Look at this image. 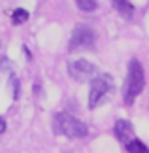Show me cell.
Instances as JSON below:
<instances>
[{
  "label": "cell",
  "instance_id": "cell-9",
  "mask_svg": "<svg viewBox=\"0 0 149 153\" xmlns=\"http://www.w3.org/2000/svg\"><path fill=\"white\" fill-rule=\"evenodd\" d=\"M27 19H28V11L27 10L17 8V10L11 11V23H13V25H23Z\"/></svg>",
  "mask_w": 149,
  "mask_h": 153
},
{
  "label": "cell",
  "instance_id": "cell-10",
  "mask_svg": "<svg viewBox=\"0 0 149 153\" xmlns=\"http://www.w3.org/2000/svg\"><path fill=\"white\" fill-rule=\"evenodd\" d=\"M77 8L81 11H93L96 10V0H76Z\"/></svg>",
  "mask_w": 149,
  "mask_h": 153
},
{
  "label": "cell",
  "instance_id": "cell-6",
  "mask_svg": "<svg viewBox=\"0 0 149 153\" xmlns=\"http://www.w3.org/2000/svg\"><path fill=\"white\" fill-rule=\"evenodd\" d=\"M113 132H115V136H117L119 142L128 144L130 140H132L134 128H132V125H130V121H127V119H119V121L115 123V127H113Z\"/></svg>",
  "mask_w": 149,
  "mask_h": 153
},
{
  "label": "cell",
  "instance_id": "cell-2",
  "mask_svg": "<svg viewBox=\"0 0 149 153\" xmlns=\"http://www.w3.org/2000/svg\"><path fill=\"white\" fill-rule=\"evenodd\" d=\"M53 128L57 134H64L68 138H83L89 132L85 123H81L70 114H57L53 119Z\"/></svg>",
  "mask_w": 149,
  "mask_h": 153
},
{
  "label": "cell",
  "instance_id": "cell-8",
  "mask_svg": "<svg viewBox=\"0 0 149 153\" xmlns=\"http://www.w3.org/2000/svg\"><path fill=\"white\" fill-rule=\"evenodd\" d=\"M125 146H127L128 153H149V148L144 142H140V140H130V142L125 144Z\"/></svg>",
  "mask_w": 149,
  "mask_h": 153
},
{
  "label": "cell",
  "instance_id": "cell-7",
  "mask_svg": "<svg viewBox=\"0 0 149 153\" xmlns=\"http://www.w3.org/2000/svg\"><path fill=\"white\" fill-rule=\"evenodd\" d=\"M111 6L117 10V13H121V17H125L127 21H130L134 17V6L128 0H111Z\"/></svg>",
  "mask_w": 149,
  "mask_h": 153
},
{
  "label": "cell",
  "instance_id": "cell-3",
  "mask_svg": "<svg viewBox=\"0 0 149 153\" xmlns=\"http://www.w3.org/2000/svg\"><path fill=\"white\" fill-rule=\"evenodd\" d=\"M113 89V79L108 74H98L91 79V91H89V108H96L104 100V97Z\"/></svg>",
  "mask_w": 149,
  "mask_h": 153
},
{
  "label": "cell",
  "instance_id": "cell-1",
  "mask_svg": "<svg viewBox=\"0 0 149 153\" xmlns=\"http://www.w3.org/2000/svg\"><path fill=\"white\" fill-rule=\"evenodd\" d=\"M145 85V76H144V68L138 59H132L128 62V74H127V81H125V89H123V97H125V104H132L134 98L144 91Z\"/></svg>",
  "mask_w": 149,
  "mask_h": 153
},
{
  "label": "cell",
  "instance_id": "cell-4",
  "mask_svg": "<svg viewBox=\"0 0 149 153\" xmlns=\"http://www.w3.org/2000/svg\"><path fill=\"white\" fill-rule=\"evenodd\" d=\"M94 44V30L89 25H77L72 32L70 38V51H77V49H91Z\"/></svg>",
  "mask_w": 149,
  "mask_h": 153
},
{
  "label": "cell",
  "instance_id": "cell-12",
  "mask_svg": "<svg viewBox=\"0 0 149 153\" xmlns=\"http://www.w3.org/2000/svg\"><path fill=\"white\" fill-rule=\"evenodd\" d=\"M4 131H6V121L2 119V117H0V134H2Z\"/></svg>",
  "mask_w": 149,
  "mask_h": 153
},
{
  "label": "cell",
  "instance_id": "cell-5",
  "mask_svg": "<svg viewBox=\"0 0 149 153\" xmlns=\"http://www.w3.org/2000/svg\"><path fill=\"white\" fill-rule=\"evenodd\" d=\"M68 74L72 76L76 81H87V79H93L94 74H96V66L91 64L85 59H76L68 64Z\"/></svg>",
  "mask_w": 149,
  "mask_h": 153
},
{
  "label": "cell",
  "instance_id": "cell-11",
  "mask_svg": "<svg viewBox=\"0 0 149 153\" xmlns=\"http://www.w3.org/2000/svg\"><path fill=\"white\" fill-rule=\"evenodd\" d=\"M11 83H13V98H19V79H11Z\"/></svg>",
  "mask_w": 149,
  "mask_h": 153
}]
</instances>
